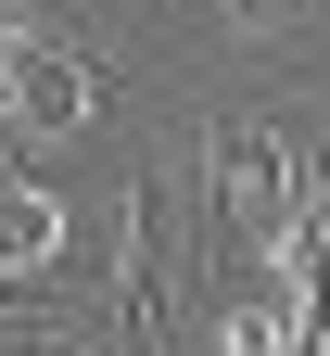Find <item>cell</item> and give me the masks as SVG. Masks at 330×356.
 Instances as JSON below:
<instances>
[{"mask_svg":"<svg viewBox=\"0 0 330 356\" xmlns=\"http://www.w3.org/2000/svg\"><path fill=\"white\" fill-rule=\"evenodd\" d=\"M76 267V191L38 165H0V293H51Z\"/></svg>","mask_w":330,"mask_h":356,"instance_id":"6da1fadb","label":"cell"}]
</instances>
